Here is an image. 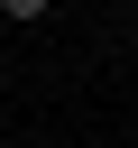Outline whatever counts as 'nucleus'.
I'll use <instances>...</instances> for the list:
<instances>
[{"label":"nucleus","mask_w":138,"mask_h":148,"mask_svg":"<svg viewBox=\"0 0 138 148\" xmlns=\"http://www.w3.org/2000/svg\"><path fill=\"white\" fill-rule=\"evenodd\" d=\"M46 9H55V0H0V18H18V28H37Z\"/></svg>","instance_id":"f257e3e1"}]
</instances>
